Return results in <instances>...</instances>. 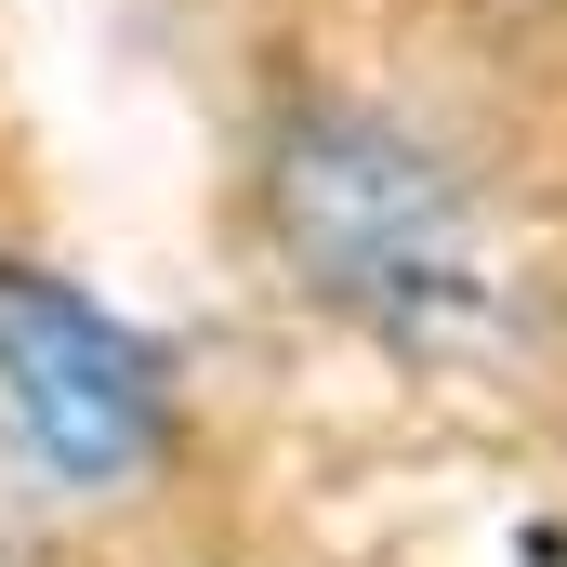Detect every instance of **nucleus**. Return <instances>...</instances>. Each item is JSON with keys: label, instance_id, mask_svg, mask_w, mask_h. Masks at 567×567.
I'll use <instances>...</instances> for the list:
<instances>
[{"label": "nucleus", "instance_id": "f257e3e1", "mask_svg": "<svg viewBox=\"0 0 567 567\" xmlns=\"http://www.w3.org/2000/svg\"><path fill=\"white\" fill-rule=\"evenodd\" d=\"M278 238H290V265L357 330H383L396 357H475L515 317V278H502L488 212L462 198V172L435 145H410L396 120H357V106L290 120Z\"/></svg>", "mask_w": 567, "mask_h": 567}, {"label": "nucleus", "instance_id": "f03ea898", "mask_svg": "<svg viewBox=\"0 0 567 567\" xmlns=\"http://www.w3.org/2000/svg\"><path fill=\"white\" fill-rule=\"evenodd\" d=\"M0 410H13V435H27L53 475H80V488L145 475V462H158V423H172L158 357H145L93 290L40 278V265H13V251H0Z\"/></svg>", "mask_w": 567, "mask_h": 567}]
</instances>
